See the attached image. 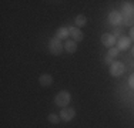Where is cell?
I'll list each match as a JSON object with an SVG mask.
<instances>
[{
  "label": "cell",
  "mask_w": 134,
  "mask_h": 128,
  "mask_svg": "<svg viewBox=\"0 0 134 128\" xmlns=\"http://www.w3.org/2000/svg\"><path fill=\"white\" fill-rule=\"evenodd\" d=\"M131 40H134V26L133 27H130V36H129Z\"/></svg>",
  "instance_id": "ffe728a7"
},
{
  "label": "cell",
  "mask_w": 134,
  "mask_h": 128,
  "mask_svg": "<svg viewBox=\"0 0 134 128\" xmlns=\"http://www.w3.org/2000/svg\"><path fill=\"white\" fill-rule=\"evenodd\" d=\"M111 34H113L114 37H119V38H120L121 36H123V31H121L120 27H116V28L113 30V33H111Z\"/></svg>",
  "instance_id": "e0dca14e"
},
{
  "label": "cell",
  "mask_w": 134,
  "mask_h": 128,
  "mask_svg": "<svg viewBox=\"0 0 134 128\" xmlns=\"http://www.w3.org/2000/svg\"><path fill=\"white\" fill-rule=\"evenodd\" d=\"M129 85H130V87H131V88L134 90V73H133V74L129 77Z\"/></svg>",
  "instance_id": "ac0fdd59"
},
{
  "label": "cell",
  "mask_w": 134,
  "mask_h": 128,
  "mask_svg": "<svg viewBox=\"0 0 134 128\" xmlns=\"http://www.w3.org/2000/svg\"><path fill=\"white\" fill-rule=\"evenodd\" d=\"M130 46H131V38L124 36V34L117 40V49L119 50H127V49H130Z\"/></svg>",
  "instance_id": "ba28073f"
},
{
  "label": "cell",
  "mask_w": 134,
  "mask_h": 128,
  "mask_svg": "<svg viewBox=\"0 0 134 128\" xmlns=\"http://www.w3.org/2000/svg\"><path fill=\"white\" fill-rule=\"evenodd\" d=\"M39 83L43 87H50L53 84V75L52 74H41L39 77Z\"/></svg>",
  "instance_id": "30bf717a"
},
{
  "label": "cell",
  "mask_w": 134,
  "mask_h": 128,
  "mask_svg": "<svg viewBox=\"0 0 134 128\" xmlns=\"http://www.w3.org/2000/svg\"><path fill=\"white\" fill-rule=\"evenodd\" d=\"M74 24H76V27H83V26H86L87 24V17H86L84 14H77V17L74 19Z\"/></svg>",
  "instance_id": "4fadbf2b"
},
{
  "label": "cell",
  "mask_w": 134,
  "mask_h": 128,
  "mask_svg": "<svg viewBox=\"0 0 134 128\" xmlns=\"http://www.w3.org/2000/svg\"><path fill=\"white\" fill-rule=\"evenodd\" d=\"M123 23L124 26H134V14H130V16H123Z\"/></svg>",
  "instance_id": "5bb4252c"
},
{
  "label": "cell",
  "mask_w": 134,
  "mask_h": 128,
  "mask_svg": "<svg viewBox=\"0 0 134 128\" xmlns=\"http://www.w3.org/2000/svg\"><path fill=\"white\" fill-rule=\"evenodd\" d=\"M54 37L59 38V40H69L67 37H70L69 34V28L67 27H59L56 30V34H54Z\"/></svg>",
  "instance_id": "9c48e42d"
},
{
  "label": "cell",
  "mask_w": 134,
  "mask_h": 128,
  "mask_svg": "<svg viewBox=\"0 0 134 128\" xmlns=\"http://www.w3.org/2000/svg\"><path fill=\"white\" fill-rule=\"evenodd\" d=\"M74 117H76V110H74L73 107L62 108V111H60V120L64 121V123H69V121H71Z\"/></svg>",
  "instance_id": "3957f363"
},
{
  "label": "cell",
  "mask_w": 134,
  "mask_h": 128,
  "mask_svg": "<svg viewBox=\"0 0 134 128\" xmlns=\"http://www.w3.org/2000/svg\"><path fill=\"white\" fill-rule=\"evenodd\" d=\"M69 34H70V37H71V40H74L76 43H77V41H81L83 38H84L83 31L79 27H76V26H70L69 27Z\"/></svg>",
  "instance_id": "5b68a950"
},
{
  "label": "cell",
  "mask_w": 134,
  "mask_h": 128,
  "mask_svg": "<svg viewBox=\"0 0 134 128\" xmlns=\"http://www.w3.org/2000/svg\"><path fill=\"white\" fill-rule=\"evenodd\" d=\"M134 14V4L130 2H126L123 4V9H121V16H130Z\"/></svg>",
  "instance_id": "7c38bea8"
},
{
  "label": "cell",
  "mask_w": 134,
  "mask_h": 128,
  "mask_svg": "<svg viewBox=\"0 0 134 128\" xmlns=\"http://www.w3.org/2000/svg\"><path fill=\"white\" fill-rule=\"evenodd\" d=\"M64 50L67 51V53H70V54H73V53H76L77 51V43H76L74 40H66V43H64Z\"/></svg>",
  "instance_id": "8fae6325"
},
{
  "label": "cell",
  "mask_w": 134,
  "mask_h": 128,
  "mask_svg": "<svg viewBox=\"0 0 134 128\" xmlns=\"http://www.w3.org/2000/svg\"><path fill=\"white\" fill-rule=\"evenodd\" d=\"M124 70H126V66L121 61H113V64L110 66V74L113 77H120L123 75Z\"/></svg>",
  "instance_id": "277c9868"
},
{
  "label": "cell",
  "mask_w": 134,
  "mask_h": 128,
  "mask_svg": "<svg viewBox=\"0 0 134 128\" xmlns=\"http://www.w3.org/2000/svg\"><path fill=\"white\" fill-rule=\"evenodd\" d=\"M119 53H120V50L117 49V47H111V49H108V51H107V56L111 57V59H116V57L119 56Z\"/></svg>",
  "instance_id": "9a60e30c"
},
{
  "label": "cell",
  "mask_w": 134,
  "mask_h": 128,
  "mask_svg": "<svg viewBox=\"0 0 134 128\" xmlns=\"http://www.w3.org/2000/svg\"><path fill=\"white\" fill-rule=\"evenodd\" d=\"M108 23L113 24V26L121 24V23H123V16H121V13L117 11V10L110 11V14H108Z\"/></svg>",
  "instance_id": "8992f818"
},
{
  "label": "cell",
  "mask_w": 134,
  "mask_h": 128,
  "mask_svg": "<svg viewBox=\"0 0 134 128\" xmlns=\"http://www.w3.org/2000/svg\"><path fill=\"white\" fill-rule=\"evenodd\" d=\"M49 51L53 54V56H59V54H62L63 51H64V44H63V41L59 40V38H56V37L50 38Z\"/></svg>",
  "instance_id": "7a4b0ae2"
},
{
  "label": "cell",
  "mask_w": 134,
  "mask_h": 128,
  "mask_svg": "<svg viewBox=\"0 0 134 128\" xmlns=\"http://www.w3.org/2000/svg\"><path fill=\"white\" fill-rule=\"evenodd\" d=\"M70 101H71V95H70V92L67 91V90L60 91L59 94L56 95V98H54V104L60 108H66L67 105L70 104Z\"/></svg>",
  "instance_id": "6da1fadb"
},
{
  "label": "cell",
  "mask_w": 134,
  "mask_h": 128,
  "mask_svg": "<svg viewBox=\"0 0 134 128\" xmlns=\"http://www.w3.org/2000/svg\"><path fill=\"white\" fill-rule=\"evenodd\" d=\"M131 54H133V57H134V47L131 49Z\"/></svg>",
  "instance_id": "44dd1931"
},
{
  "label": "cell",
  "mask_w": 134,
  "mask_h": 128,
  "mask_svg": "<svg viewBox=\"0 0 134 128\" xmlns=\"http://www.w3.org/2000/svg\"><path fill=\"white\" fill-rule=\"evenodd\" d=\"M47 120H49L52 124H59V123H60V115H57V114L52 113V114H49V117H47Z\"/></svg>",
  "instance_id": "2e32d148"
},
{
  "label": "cell",
  "mask_w": 134,
  "mask_h": 128,
  "mask_svg": "<svg viewBox=\"0 0 134 128\" xmlns=\"http://www.w3.org/2000/svg\"><path fill=\"white\" fill-rule=\"evenodd\" d=\"M101 43H103V46L111 49V47H114V44H117V40L111 33H104L103 36H101Z\"/></svg>",
  "instance_id": "52a82bcc"
},
{
  "label": "cell",
  "mask_w": 134,
  "mask_h": 128,
  "mask_svg": "<svg viewBox=\"0 0 134 128\" xmlns=\"http://www.w3.org/2000/svg\"><path fill=\"white\" fill-rule=\"evenodd\" d=\"M104 63L108 64V66H111V64H113V59H111V57H108V56H106V59H104Z\"/></svg>",
  "instance_id": "d6986e66"
}]
</instances>
